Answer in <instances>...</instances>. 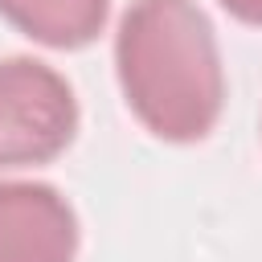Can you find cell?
<instances>
[{"instance_id":"obj_5","label":"cell","mask_w":262,"mask_h":262,"mask_svg":"<svg viewBox=\"0 0 262 262\" xmlns=\"http://www.w3.org/2000/svg\"><path fill=\"white\" fill-rule=\"evenodd\" d=\"M229 16H237L242 25H258L262 29V0H221Z\"/></svg>"},{"instance_id":"obj_1","label":"cell","mask_w":262,"mask_h":262,"mask_svg":"<svg viewBox=\"0 0 262 262\" xmlns=\"http://www.w3.org/2000/svg\"><path fill=\"white\" fill-rule=\"evenodd\" d=\"M115 74L131 115L168 143H196L225 106V70L196 0H131L115 33Z\"/></svg>"},{"instance_id":"obj_4","label":"cell","mask_w":262,"mask_h":262,"mask_svg":"<svg viewBox=\"0 0 262 262\" xmlns=\"http://www.w3.org/2000/svg\"><path fill=\"white\" fill-rule=\"evenodd\" d=\"M111 0H0V16L49 49H82L106 25Z\"/></svg>"},{"instance_id":"obj_2","label":"cell","mask_w":262,"mask_h":262,"mask_svg":"<svg viewBox=\"0 0 262 262\" xmlns=\"http://www.w3.org/2000/svg\"><path fill=\"white\" fill-rule=\"evenodd\" d=\"M78 131L70 82L37 57L0 61V168H37L57 160Z\"/></svg>"},{"instance_id":"obj_3","label":"cell","mask_w":262,"mask_h":262,"mask_svg":"<svg viewBox=\"0 0 262 262\" xmlns=\"http://www.w3.org/2000/svg\"><path fill=\"white\" fill-rule=\"evenodd\" d=\"M78 217L53 184L0 180V262H74Z\"/></svg>"}]
</instances>
